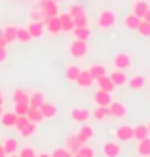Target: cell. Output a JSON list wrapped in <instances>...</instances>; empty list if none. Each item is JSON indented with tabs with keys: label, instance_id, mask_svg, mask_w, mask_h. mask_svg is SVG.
I'll use <instances>...</instances> for the list:
<instances>
[{
	"label": "cell",
	"instance_id": "6da1fadb",
	"mask_svg": "<svg viewBox=\"0 0 150 157\" xmlns=\"http://www.w3.org/2000/svg\"><path fill=\"white\" fill-rule=\"evenodd\" d=\"M15 131L19 132V136L23 138H29L36 132V125L32 121H29L27 116H17V121H15Z\"/></svg>",
	"mask_w": 150,
	"mask_h": 157
},
{
	"label": "cell",
	"instance_id": "7a4b0ae2",
	"mask_svg": "<svg viewBox=\"0 0 150 157\" xmlns=\"http://www.w3.org/2000/svg\"><path fill=\"white\" fill-rule=\"evenodd\" d=\"M116 21H118V15L114 10H103L97 17V25H99V29H112L116 25Z\"/></svg>",
	"mask_w": 150,
	"mask_h": 157
},
{
	"label": "cell",
	"instance_id": "3957f363",
	"mask_svg": "<svg viewBox=\"0 0 150 157\" xmlns=\"http://www.w3.org/2000/svg\"><path fill=\"white\" fill-rule=\"evenodd\" d=\"M108 108V117H116V119H124L128 117V106H125L124 102H120V100H114L107 106Z\"/></svg>",
	"mask_w": 150,
	"mask_h": 157
},
{
	"label": "cell",
	"instance_id": "277c9868",
	"mask_svg": "<svg viewBox=\"0 0 150 157\" xmlns=\"http://www.w3.org/2000/svg\"><path fill=\"white\" fill-rule=\"evenodd\" d=\"M68 51H71L72 57L76 59H84L86 57V53H87V42L86 40H72L71 42V46H68Z\"/></svg>",
	"mask_w": 150,
	"mask_h": 157
},
{
	"label": "cell",
	"instance_id": "5b68a950",
	"mask_svg": "<svg viewBox=\"0 0 150 157\" xmlns=\"http://www.w3.org/2000/svg\"><path fill=\"white\" fill-rule=\"evenodd\" d=\"M112 134L118 142H131L133 140V127L131 125H120L112 131Z\"/></svg>",
	"mask_w": 150,
	"mask_h": 157
},
{
	"label": "cell",
	"instance_id": "8992f818",
	"mask_svg": "<svg viewBox=\"0 0 150 157\" xmlns=\"http://www.w3.org/2000/svg\"><path fill=\"white\" fill-rule=\"evenodd\" d=\"M38 8L42 10L44 17H57V15H59V8H57L55 0H40Z\"/></svg>",
	"mask_w": 150,
	"mask_h": 157
},
{
	"label": "cell",
	"instance_id": "52a82bcc",
	"mask_svg": "<svg viewBox=\"0 0 150 157\" xmlns=\"http://www.w3.org/2000/svg\"><path fill=\"white\" fill-rule=\"evenodd\" d=\"M131 64H133V59H131V55H129V53L120 51V53L114 55V68L128 70V68H131Z\"/></svg>",
	"mask_w": 150,
	"mask_h": 157
},
{
	"label": "cell",
	"instance_id": "ba28073f",
	"mask_svg": "<svg viewBox=\"0 0 150 157\" xmlns=\"http://www.w3.org/2000/svg\"><path fill=\"white\" fill-rule=\"evenodd\" d=\"M122 153V146L118 140H108L103 144V155L105 157H120Z\"/></svg>",
	"mask_w": 150,
	"mask_h": 157
},
{
	"label": "cell",
	"instance_id": "9c48e42d",
	"mask_svg": "<svg viewBox=\"0 0 150 157\" xmlns=\"http://www.w3.org/2000/svg\"><path fill=\"white\" fill-rule=\"evenodd\" d=\"M44 29L48 30V34L55 36L61 32V23H59V15L57 17H46L44 19Z\"/></svg>",
	"mask_w": 150,
	"mask_h": 157
},
{
	"label": "cell",
	"instance_id": "30bf717a",
	"mask_svg": "<svg viewBox=\"0 0 150 157\" xmlns=\"http://www.w3.org/2000/svg\"><path fill=\"white\" fill-rule=\"evenodd\" d=\"M108 78L114 82V85L116 87H122V85H128V74H125V70H120V68H114L110 74H108Z\"/></svg>",
	"mask_w": 150,
	"mask_h": 157
},
{
	"label": "cell",
	"instance_id": "8fae6325",
	"mask_svg": "<svg viewBox=\"0 0 150 157\" xmlns=\"http://www.w3.org/2000/svg\"><path fill=\"white\" fill-rule=\"evenodd\" d=\"M76 136H78L80 140H82L84 144H87V142H89L91 138L95 136V129L91 127V125H86V123H82V127L78 129V132H76Z\"/></svg>",
	"mask_w": 150,
	"mask_h": 157
},
{
	"label": "cell",
	"instance_id": "7c38bea8",
	"mask_svg": "<svg viewBox=\"0 0 150 157\" xmlns=\"http://www.w3.org/2000/svg\"><path fill=\"white\" fill-rule=\"evenodd\" d=\"M82 140H80L76 134H71V136H67V140H65V148L71 151L72 155H76L78 151H80V148H82Z\"/></svg>",
	"mask_w": 150,
	"mask_h": 157
},
{
	"label": "cell",
	"instance_id": "4fadbf2b",
	"mask_svg": "<svg viewBox=\"0 0 150 157\" xmlns=\"http://www.w3.org/2000/svg\"><path fill=\"white\" fill-rule=\"evenodd\" d=\"M78 87H82V89H87V87H91L95 83V80L91 78V74H89V70L86 68V70H80V76H78V80L74 82Z\"/></svg>",
	"mask_w": 150,
	"mask_h": 157
},
{
	"label": "cell",
	"instance_id": "5bb4252c",
	"mask_svg": "<svg viewBox=\"0 0 150 157\" xmlns=\"http://www.w3.org/2000/svg\"><path fill=\"white\" fill-rule=\"evenodd\" d=\"M148 2L146 0H133V4H131V13L137 15L139 19H143V15L146 13V10H148Z\"/></svg>",
	"mask_w": 150,
	"mask_h": 157
},
{
	"label": "cell",
	"instance_id": "9a60e30c",
	"mask_svg": "<svg viewBox=\"0 0 150 157\" xmlns=\"http://www.w3.org/2000/svg\"><path fill=\"white\" fill-rule=\"evenodd\" d=\"M71 117L74 121H78V123H87L91 114H89V110H86V108H72L71 110Z\"/></svg>",
	"mask_w": 150,
	"mask_h": 157
},
{
	"label": "cell",
	"instance_id": "2e32d148",
	"mask_svg": "<svg viewBox=\"0 0 150 157\" xmlns=\"http://www.w3.org/2000/svg\"><path fill=\"white\" fill-rule=\"evenodd\" d=\"M27 30H29V34H30V38H40L42 34H44V23L42 21H30V23L27 25Z\"/></svg>",
	"mask_w": 150,
	"mask_h": 157
},
{
	"label": "cell",
	"instance_id": "e0dca14e",
	"mask_svg": "<svg viewBox=\"0 0 150 157\" xmlns=\"http://www.w3.org/2000/svg\"><path fill=\"white\" fill-rule=\"evenodd\" d=\"M128 85L133 89V91H143L144 85H146V78L143 74H137V76H133V78L128 80Z\"/></svg>",
	"mask_w": 150,
	"mask_h": 157
},
{
	"label": "cell",
	"instance_id": "ac0fdd59",
	"mask_svg": "<svg viewBox=\"0 0 150 157\" xmlns=\"http://www.w3.org/2000/svg\"><path fill=\"white\" fill-rule=\"evenodd\" d=\"M40 112H42L44 119H53V117L57 116V108H55V104L48 102V100H44V102L40 104Z\"/></svg>",
	"mask_w": 150,
	"mask_h": 157
},
{
	"label": "cell",
	"instance_id": "d6986e66",
	"mask_svg": "<svg viewBox=\"0 0 150 157\" xmlns=\"http://www.w3.org/2000/svg\"><path fill=\"white\" fill-rule=\"evenodd\" d=\"M59 23H61V32H72L74 19L68 13H59Z\"/></svg>",
	"mask_w": 150,
	"mask_h": 157
},
{
	"label": "cell",
	"instance_id": "ffe728a7",
	"mask_svg": "<svg viewBox=\"0 0 150 157\" xmlns=\"http://www.w3.org/2000/svg\"><path fill=\"white\" fill-rule=\"evenodd\" d=\"M137 155L139 157H150V136L137 142Z\"/></svg>",
	"mask_w": 150,
	"mask_h": 157
},
{
	"label": "cell",
	"instance_id": "44dd1931",
	"mask_svg": "<svg viewBox=\"0 0 150 157\" xmlns=\"http://www.w3.org/2000/svg\"><path fill=\"white\" fill-rule=\"evenodd\" d=\"M2 32H4V40H6V44H14V42H17V27H15V25H6V27L2 29Z\"/></svg>",
	"mask_w": 150,
	"mask_h": 157
},
{
	"label": "cell",
	"instance_id": "7402d4cb",
	"mask_svg": "<svg viewBox=\"0 0 150 157\" xmlns=\"http://www.w3.org/2000/svg\"><path fill=\"white\" fill-rule=\"evenodd\" d=\"M93 100H95V104L97 106H108L110 102H112V97H110V93H107V91H99L95 93V97H93Z\"/></svg>",
	"mask_w": 150,
	"mask_h": 157
},
{
	"label": "cell",
	"instance_id": "603a6c76",
	"mask_svg": "<svg viewBox=\"0 0 150 157\" xmlns=\"http://www.w3.org/2000/svg\"><path fill=\"white\" fill-rule=\"evenodd\" d=\"M97 85H99L101 91H107V93H112L114 89H116V85H114V82L108 78V74L103 76V78H99V80H97Z\"/></svg>",
	"mask_w": 150,
	"mask_h": 157
},
{
	"label": "cell",
	"instance_id": "cb8c5ba5",
	"mask_svg": "<svg viewBox=\"0 0 150 157\" xmlns=\"http://www.w3.org/2000/svg\"><path fill=\"white\" fill-rule=\"evenodd\" d=\"M2 146H4V150H6L8 155H14V153H17V150H19V142H17L15 138H11V136L4 138V140H2Z\"/></svg>",
	"mask_w": 150,
	"mask_h": 157
},
{
	"label": "cell",
	"instance_id": "d4e9b609",
	"mask_svg": "<svg viewBox=\"0 0 150 157\" xmlns=\"http://www.w3.org/2000/svg\"><path fill=\"white\" fill-rule=\"evenodd\" d=\"M27 117H29V121L34 123V125H38V123L44 121V116H42L40 108H34V106H29V110H27Z\"/></svg>",
	"mask_w": 150,
	"mask_h": 157
},
{
	"label": "cell",
	"instance_id": "484cf974",
	"mask_svg": "<svg viewBox=\"0 0 150 157\" xmlns=\"http://www.w3.org/2000/svg\"><path fill=\"white\" fill-rule=\"evenodd\" d=\"M87 70H89V74H91V78L97 82L99 78H103V76H107L108 72H107V68L103 64H89L87 66Z\"/></svg>",
	"mask_w": 150,
	"mask_h": 157
},
{
	"label": "cell",
	"instance_id": "4316f807",
	"mask_svg": "<svg viewBox=\"0 0 150 157\" xmlns=\"http://www.w3.org/2000/svg\"><path fill=\"white\" fill-rule=\"evenodd\" d=\"M78 76H80V68H78L76 64H68L67 68H65V78H67V82L74 83V82L78 80Z\"/></svg>",
	"mask_w": 150,
	"mask_h": 157
},
{
	"label": "cell",
	"instance_id": "83f0119b",
	"mask_svg": "<svg viewBox=\"0 0 150 157\" xmlns=\"http://www.w3.org/2000/svg\"><path fill=\"white\" fill-rule=\"evenodd\" d=\"M0 121H2V125H4V127H15L17 116L14 114V110H11V112H2V116H0Z\"/></svg>",
	"mask_w": 150,
	"mask_h": 157
},
{
	"label": "cell",
	"instance_id": "f1b7e54d",
	"mask_svg": "<svg viewBox=\"0 0 150 157\" xmlns=\"http://www.w3.org/2000/svg\"><path fill=\"white\" fill-rule=\"evenodd\" d=\"M139 23H141V19L137 17V15H133V13H129V15L124 17V27L128 29V30H137Z\"/></svg>",
	"mask_w": 150,
	"mask_h": 157
},
{
	"label": "cell",
	"instance_id": "f546056e",
	"mask_svg": "<svg viewBox=\"0 0 150 157\" xmlns=\"http://www.w3.org/2000/svg\"><path fill=\"white\" fill-rule=\"evenodd\" d=\"M146 136H150V132H148V129H146V125H135L133 127V140H143V138H146Z\"/></svg>",
	"mask_w": 150,
	"mask_h": 157
},
{
	"label": "cell",
	"instance_id": "4dcf8cb0",
	"mask_svg": "<svg viewBox=\"0 0 150 157\" xmlns=\"http://www.w3.org/2000/svg\"><path fill=\"white\" fill-rule=\"evenodd\" d=\"M72 34H74L76 40H89L91 30H89V27H74L72 29Z\"/></svg>",
	"mask_w": 150,
	"mask_h": 157
},
{
	"label": "cell",
	"instance_id": "1f68e13d",
	"mask_svg": "<svg viewBox=\"0 0 150 157\" xmlns=\"http://www.w3.org/2000/svg\"><path fill=\"white\" fill-rule=\"evenodd\" d=\"M44 102V95L40 91H34L29 95V106H34V108H40V104Z\"/></svg>",
	"mask_w": 150,
	"mask_h": 157
},
{
	"label": "cell",
	"instance_id": "d6a6232c",
	"mask_svg": "<svg viewBox=\"0 0 150 157\" xmlns=\"http://www.w3.org/2000/svg\"><path fill=\"white\" fill-rule=\"evenodd\" d=\"M67 13L74 19V17L84 15V13H86V8H84L82 4H71V6H68V12H67Z\"/></svg>",
	"mask_w": 150,
	"mask_h": 157
},
{
	"label": "cell",
	"instance_id": "836d02e7",
	"mask_svg": "<svg viewBox=\"0 0 150 157\" xmlns=\"http://www.w3.org/2000/svg\"><path fill=\"white\" fill-rule=\"evenodd\" d=\"M91 117L97 119V121H103L105 117H108V108L107 106H97L93 110V114H91Z\"/></svg>",
	"mask_w": 150,
	"mask_h": 157
},
{
	"label": "cell",
	"instance_id": "e575fe53",
	"mask_svg": "<svg viewBox=\"0 0 150 157\" xmlns=\"http://www.w3.org/2000/svg\"><path fill=\"white\" fill-rule=\"evenodd\" d=\"M137 32H139V36H143V38H150V23L141 19L139 27H137Z\"/></svg>",
	"mask_w": 150,
	"mask_h": 157
},
{
	"label": "cell",
	"instance_id": "d590c367",
	"mask_svg": "<svg viewBox=\"0 0 150 157\" xmlns=\"http://www.w3.org/2000/svg\"><path fill=\"white\" fill-rule=\"evenodd\" d=\"M32 38H30V34H29V30H27V27H23V29H17V42H21V44H29Z\"/></svg>",
	"mask_w": 150,
	"mask_h": 157
},
{
	"label": "cell",
	"instance_id": "8d00e7d4",
	"mask_svg": "<svg viewBox=\"0 0 150 157\" xmlns=\"http://www.w3.org/2000/svg\"><path fill=\"white\" fill-rule=\"evenodd\" d=\"M14 102H29V93L23 89H15L14 91Z\"/></svg>",
	"mask_w": 150,
	"mask_h": 157
},
{
	"label": "cell",
	"instance_id": "74e56055",
	"mask_svg": "<svg viewBox=\"0 0 150 157\" xmlns=\"http://www.w3.org/2000/svg\"><path fill=\"white\" fill-rule=\"evenodd\" d=\"M29 110V102H15L14 104V114L15 116H27Z\"/></svg>",
	"mask_w": 150,
	"mask_h": 157
},
{
	"label": "cell",
	"instance_id": "f35d334b",
	"mask_svg": "<svg viewBox=\"0 0 150 157\" xmlns=\"http://www.w3.org/2000/svg\"><path fill=\"white\" fill-rule=\"evenodd\" d=\"M50 155H51V157H74L71 151H68V150L65 148V146H61V148H55Z\"/></svg>",
	"mask_w": 150,
	"mask_h": 157
},
{
	"label": "cell",
	"instance_id": "ab89813d",
	"mask_svg": "<svg viewBox=\"0 0 150 157\" xmlns=\"http://www.w3.org/2000/svg\"><path fill=\"white\" fill-rule=\"evenodd\" d=\"M78 153L82 157H95V150L91 148V146H87V144H82V148H80Z\"/></svg>",
	"mask_w": 150,
	"mask_h": 157
},
{
	"label": "cell",
	"instance_id": "60d3db41",
	"mask_svg": "<svg viewBox=\"0 0 150 157\" xmlns=\"http://www.w3.org/2000/svg\"><path fill=\"white\" fill-rule=\"evenodd\" d=\"M17 155L19 157H36V151H34L32 148H29V146H25V148L17 150Z\"/></svg>",
	"mask_w": 150,
	"mask_h": 157
},
{
	"label": "cell",
	"instance_id": "b9f144b4",
	"mask_svg": "<svg viewBox=\"0 0 150 157\" xmlns=\"http://www.w3.org/2000/svg\"><path fill=\"white\" fill-rule=\"evenodd\" d=\"M89 25V19H87V13L80 15V17H74V27H87Z\"/></svg>",
	"mask_w": 150,
	"mask_h": 157
},
{
	"label": "cell",
	"instance_id": "7bdbcfd3",
	"mask_svg": "<svg viewBox=\"0 0 150 157\" xmlns=\"http://www.w3.org/2000/svg\"><path fill=\"white\" fill-rule=\"evenodd\" d=\"M30 17H32V21H42V23H44V19H46V17H44V13H42V10H40L38 6L30 12Z\"/></svg>",
	"mask_w": 150,
	"mask_h": 157
},
{
	"label": "cell",
	"instance_id": "ee69618b",
	"mask_svg": "<svg viewBox=\"0 0 150 157\" xmlns=\"http://www.w3.org/2000/svg\"><path fill=\"white\" fill-rule=\"evenodd\" d=\"M6 57H8L6 48H2V46H0V63H4V61H6Z\"/></svg>",
	"mask_w": 150,
	"mask_h": 157
},
{
	"label": "cell",
	"instance_id": "f6af8a7d",
	"mask_svg": "<svg viewBox=\"0 0 150 157\" xmlns=\"http://www.w3.org/2000/svg\"><path fill=\"white\" fill-rule=\"evenodd\" d=\"M0 46H2V48H6V46H8L6 40H4V32H2V29H0Z\"/></svg>",
	"mask_w": 150,
	"mask_h": 157
},
{
	"label": "cell",
	"instance_id": "bcb514c9",
	"mask_svg": "<svg viewBox=\"0 0 150 157\" xmlns=\"http://www.w3.org/2000/svg\"><path fill=\"white\" fill-rule=\"evenodd\" d=\"M6 104V97H4V91L0 89V106H4Z\"/></svg>",
	"mask_w": 150,
	"mask_h": 157
},
{
	"label": "cell",
	"instance_id": "7dc6e473",
	"mask_svg": "<svg viewBox=\"0 0 150 157\" xmlns=\"http://www.w3.org/2000/svg\"><path fill=\"white\" fill-rule=\"evenodd\" d=\"M143 21H146V23H150V8L146 10V13L143 15Z\"/></svg>",
	"mask_w": 150,
	"mask_h": 157
},
{
	"label": "cell",
	"instance_id": "c3c4849f",
	"mask_svg": "<svg viewBox=\"0 0 150 157\" xmlns=\"http://www.w3.org/2000/svg\"><path fill=\"white\" fill-rule=\"evenodd\" d=\"M0 157H8V153H6V150H4L2 142H0Z\"/></svg>",
	"mask_w": 150,
	"mask_h": 157
},
{
	"label": "cell",
	"instance_id": "681fc988",
	"mask_svg": "<svg viewBox=\"0 0 150 157\" xmlns=\"http://www.w3.org/2000/svg\"><path fill=\"white\" fill-rule=\"evenodd\" d=\"M36 157H51L50 153H40V155H36Z\"/></svg>",
	"mask_w": 150,
	"mask_h": 157
},
{
	"label": "cell",
	"instance_id": "f907efd6",
	"mask_svg": "<svg viewBox=\"0 0 150 157\" xmlns=\"http://www.w3.org/2000/svg\"><path fill=\"white\" fill-rule=\"evenodd\" d=\"M2 112H4V106H0V116H2Z\"/></svg>",
	"mask_w": 150,
	"mask_h": 157
},
{
	"label": "cell",
	"instance_id": "816d5d0a",
	"mask_svg": "<svg viewBox=\"0 0 150 157\" xmlns=\"http://www.w3.org/2000/svg\"><path fill=\"white\" fill-rule=\"evenodd\" d=\"M146 129H148V132H150V123H146Z\"/></svg>",
	"mask_w": 150,
	"mask_h": 157
},
{
	"label": "cell",
	"instance_id": "f5cc1de1",
	"mask_svg": "<svg viewBox=\"0 0 150 157\" xmlns=\"http://www.w3.org/2000/svg\"><path fill=\"white\" fill-rule=\"evenodd\" d=\"M8 157H19V155H17V153H14V155H8Z\"/></svg>",
	"mask_w": 150,
	"mask_h": 157
},
{
	"label": "cell",
	"instance_id": "db71d44e",
	"mask_svg": "<svg viewBox=\"0 0 150 157\" xmlns=\"http://www.w3.org/2000/svg\"><path fill=\"white\" fill-rule=\"evenodd\" d=\"M74 157H82V155H80V153H76V155H74Z\"/></svg>",
	"mask_w": 150,
	"mask_h": 157
},
{
	"label": "cell",
	"instance_id": "11a10c76",
	"mask_svg": "<svg viewBox=\"0 0 150 157\" xmlns=\"http://www.w3.org/2000/svg\"><path fill=\"white\" fill-rule=\"evenodd\" d=\"M146 85H148V87H150V80H148V82H146Z\"/></svg>",
	"mask_w": 150,
	"mask_h": 157
},
{
	"label": "cell",
	"instance_id": "9f6ffc18",
	"mask_svg": "<svg viewBox=\"0 0 150 157\" xmlns=\"http://www.w3.org/2000/svg\"><path fill=\"white\" fill-rule=\"evenodd\" d=\"M55 2H61V0H55Z\"/></svg>",
	"mask_w": 150,
	"mask_h": 157
}]
</instances>
